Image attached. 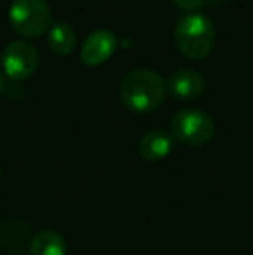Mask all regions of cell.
<instances>
[{
	"label": "cell",
	"mask_w": 253,
	"mask_h": 255,
	"mask_svg": "<svg viewBox=\"0 0 253 255\" xmlns=\"http://www.w3.org/2000/svg\"><path fill=\"white\" fill-rule=\"evenodd\" d=\"M165 96V78L149 66L132 68L120 84L122 103L135 113H149L158 110Z\"/></svg>",
	"instance_id": "obj_1"
},
{
	"label": "cell",
	"mask_w": 253,
	"mask_h": 255,
	"mask_svg": "<svg viewBox=\"0 0 253 255\" xmlns=\"http://www.w3.org/2000/svg\"><path fill=\"white\" fill-rule=\"evenodd\" d=\"M215 28L206 14L189 12L175 24V44L184 56L191 59L206 57L213 49Z\"/></svg>",
	"instance_id": "obj_2"
},
{
	"label": "cell",
	"mask_w": 253,
	"mask_h": 255,
	"mask_svg": "<svg viewBox=\"0 0 253 255\" xmlns=\"http://www.w3.org/2000/svg\"><path fill=\"white\" fill-rule=\"evenodd\" d=\"M9 21L16 33L33 38L52 26V9L47 0H12Z\"/></svg>",
	"instance_id": "obj_3"
},
{
	"label": "cell",
	"mask_w": 253,
	"mask_h": 255,
	"mask_svg": "<svg viewBox=\"0 0 253 255\" xmlns=\"http://www.w3.org/2000/svg\"><path fill=\"white\" fill-rule=\"evenodd\" d=\"M172 134L175 139L191 146H203L212 141L215 134V122L206 111L198 108L179 110L172 118Z\"/></svg>",
	"instance_id": "obj_4"
},
{
	"label": "cell",
	"mask_w": 253,
	"mask_h": 255,
	"mask_svg": "<svg viewBox=\"0 0 253 255\" xmlns=\"http://www.w3.org/2000/svg\"><path fill=\"white\" fill-rule=\"evenodd\" d=\"M2 68L7 77L14 80H23L28 78L38 66V51L30 40L26 38H16L9 42L2 52Z\"/></svg>",
	"instance_id": "obj_5"
},
{
	"label": "cell",
	"mask_w": 253,
	"mask_h": 255,
	"mask_svg": "<svg viewBox=\"0 0 253 255\" xmlns=\"http://www.w3.org/2000/svg\"><path fill=\"white\" fill-rule=\"evenodd\" d=\"M118 45V38L108 28H99L87 35L80 51V59L88 66H97L113 56Z\"/></svg>",
	"instance_id": "obj_6"
},
{
	"label": "cell",
	"mask_w": 253,
	"mask_h": 255,
	"mask_svg": "<svg viewBox=\"0 0 253 255\" xmlns=\"http://www.w3.org/2000/svg\"><path fill=\"white\" fill-rule=\"evenodd\" d=\"M205 77L194 68H179L169 77L167 89L177 99H196L205 92Z\"/></svg>",
	"instance_id": "obj_7"
},
{
	"label": "cell",
	"mask_w": 253,
	"mask_h": 255,
	"mask_svg": "<svg viewBox=\"0 0 253 255\" xmlns=\"http://www.w3.org/2000/svg\"><path fill=\"white\" fill-rule=\"evenodd\" d=\"M173 149V137L165 130H149L139 139L137 151L144 160L158 161L167 158Z\"/></svg>",
	"instance_id": "obj_8"
},
{
	"label": "cell",
	"mask_w": 253,
	"mask_h": 255,
	"mask_svg": "<svg viewBox=\"0 0 253 255\" xmlns=\"http://www.w3.org/2000/svg\"><path fill=\"white\" fill-rule=\"evenodd\" d=\"M68 245L61 233L40 231L30 242V255H66Z\"/></svg>",
	"instance_id": "obj_9"
},
{
	"label": "cell",
	"mask_w": 253,
	"mask_h": 255,
	"mask_svg": "<svg viewBox=\"0 0 253 255\" xmlns=\"http://www.w3.org/2000/svg\"><path fill=\"white\" fill-rule=\"evenodd\" d=\"M47 42H49V47L56 54L66 56L77 45V33H75V30L71 28L70 23H66V21H56L51 26Z\"/></svg>",
	"instance_id": "obj_10"
},
{
	"label": "cell",
	"mask_w": 253,
	"mask_h": 255,
	"mask_svg": "<svg viewBox=\"0 0 253 255\" xmlns=\"http://www.w3.org/2000/svg\"><path fill=\"white\" fill-rule=\"evenodd\" d=\"M172 2L184 10H194V9H199L206 0H172Z\"/></svg>",
	"instance_id": "obj_11"
},
{
	"label": "cell",
	"mask_w": 253,
	"mask_h": 255,
	"mask_svg": "<svg viewBox=\"0 0 253 255\" xmlns=\"http://www.w3.org/2000/svg\"><path fill=\"white\" fill-rule=\"evenodd\" d=\"M3 84H5V82H3V73L0 71V94H2V91H3Z\"/></svg>",
	"instance_id": "obj_12"
}]
</instances>
